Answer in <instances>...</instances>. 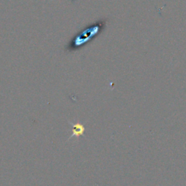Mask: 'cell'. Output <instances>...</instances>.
Listing matches in <instances>:
<instances>
[{"label": "cell", "mask_w": 186, "mask_h": 186, "mask_svg": "<svg viewBox=\"0 0 186 186\" xmlns=\"http://www.w3.org/2000/svg\"><path fill=\"white\" fill-rule=\"evenodd\" d=\"M106 20H100L97 23L81 31L69 43L68 50L72 51L78 50L80 47H83L85 44L88 43L92 39H95V37H97L103 31L106 26Z\"/></svg>", "instance_id": "obj_1"}, {"label": "cell", "mask_w": 186, "mask_h": 186, "mask_svg": "<svg viewBox=\"0 0 186 186\" xmlns=\"http://www.w3.org/2000/svg\"><path fill=\"white\" fill-rule=\"evenodd\" d=\"M73 125V135L71 137L73 136H79L83 135L84 130H85V128H84L83 125L81 124H72Z\"/></svg>", "instance_id": "obj_2"}]
</instances>
